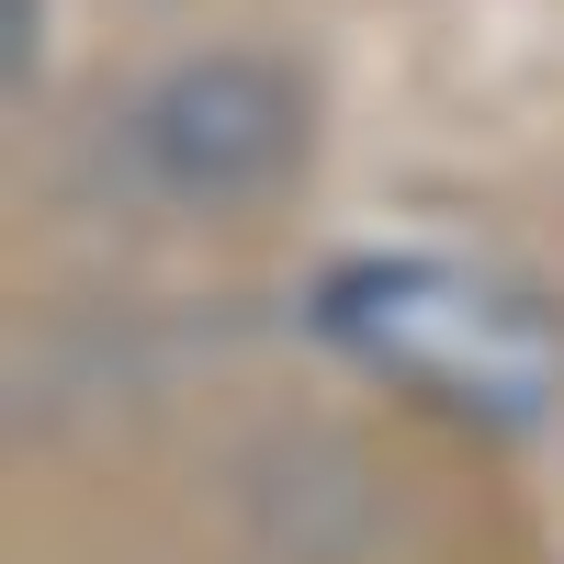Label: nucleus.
<instances>
[{
	"instance_id": "obj_2",
	"label": "nucleus",
	"mask_w": 564,
	"mask_h": 564,
	"mask_svg": "<svg viewBox=\"0 0 564 564\" xmlns=\"http://www.w3.org/2000/svg\"><path fill=\"white\" fill-rule=\"evenodd\" d=\"M305 135H316V102H305L294 68H271V57H181L124 102L113 170L159 215H249L305 170Z\"/></svg>"
},
{
	"instance_id": "obj_1",
	"label": "nucleus",
	"mask_w": 564,
	"mask_h": 564,
	"mask_svg": "<svg viewBox=\"0 0 564 564\" xmlns=\"http://www.w3.org/2000/svg\"><path fill=\"white\" fill-rule=\"evenodd\" d=\"M316 327L463 430H542L564 406V316L463 260H350L316 294Z\"/></svg>"
}]
</instances>
